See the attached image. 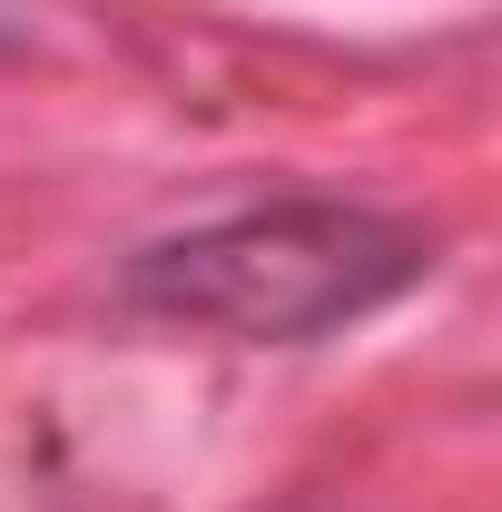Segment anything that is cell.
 Returning <instances> with one entry per match:
<instances>
[{"instance_id": "2", "label": "cell", "mask_w": 502, "mask_h": 512, "mask_svg": "<svg viewBox=\"0 0 502 512\" xmlns=\"http://www.w3.org/2000/svg\"><path fill=\"white\" fill-rule=\"evenodd\" d=\"M10 50H30V20H20V10L0 0V60H10Z\"/></svg>"}, {"instance_id": "1", "label": "cell", "mask_w": 502, "mask_h": 512, "mask_svg": "<svg viewBox=\"0 0 502 512\" xmlns=\"http://www.w3.org/2000/svg\"><path fill=\"white\" fill-rule=\"evenodd\" d=\"M424 227L355 197H256L207 227H178L119 266V296L158 325L237 335V345H315L345 335L404 286H424Z\"/></svg>"}]
</instances>
